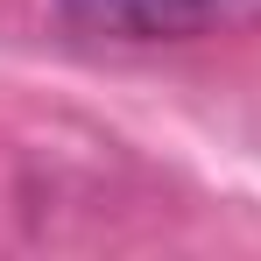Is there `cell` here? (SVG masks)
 <instances>
[{"mask_svg": "<svg viewBox=\"0 0 261 261\" xmlns=\"http://www.w3.org/2000/svg\"><path fill=\"white\" fill-rule=\"evenodd\" d=\"M78 36H113V43H191L261 21V0H57Z\"/></svg>", "mask_w": 261, "mask_h": 261, "instance_id": "6da1fadb", "label": "cell"}]
</instances>
